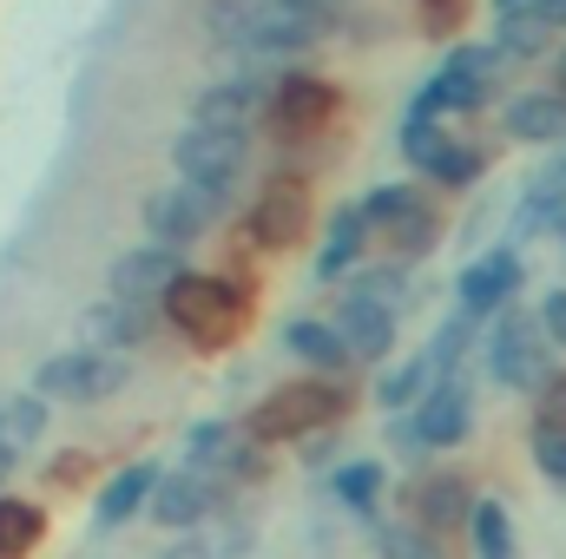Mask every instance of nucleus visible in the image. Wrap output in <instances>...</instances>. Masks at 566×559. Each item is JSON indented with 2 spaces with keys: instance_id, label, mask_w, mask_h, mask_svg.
Masks as SVG:
<instances>
[{
  "instance_id": "26",
  "label": "nucleus",
  "mask_w": 566,
  "mask_h": 559,
  "mask_svg": "<svg viewBox=\"0 0 566 559\" xmlns=\"http://www.w3.org/2000/svg\"><path fill=\"white\" fill-rule=\"evenodd\" d=\"M468 534H474V559H521L514 520H507V507H501V500H474Z\"/></svg>"
},
{
  "instance_id": "7",
  "label": "nucleus",
  "mask_w": 566,
  "mask_h": 559,
  "mask_svg": "<svg viewBox=\"0 0 566 559\" xmlns=\"http://www.w3.org/2000/svg\"><path fill=\"white\" fill-rule=\"evenodd\" d=\"M251 158V126H218V119H191L171 139V165L191 184H231Z\"/></svg>"
},
{
  "instance_id": "16",
  "label": "nucleus",
  "mask_w": 566,
  "mask_h": 559,
  "mask_svg": "<svg viewBox=\"0 0 566 559\" xmlns=\"http://www.w3.org/2000/svg\"><path fill=\"white\" fill-rule=\"evenodd\" d=\"M507 139L521 145H547V151H560L566 145V93H527V99H514L507 106Z\"/></svg>"
},
{
  "instance_id": "9",
  "label": "nucleus",
  "mask_w": 566,
  "mask_h": 559,
  "mask_svg": "<svg viewBox=\"0 0 566 559\" xmlns=\"http://www.w3.org/2000/svg\"><path fill=\"white\" fill-rule=\"evenodd\" d=\"M310 218H316L310 184H303V178H271V184L258 191V204H251L244 231H251V244H258V251H296V244L310 238Z\"/></svg>"
},
{
  "instance_id": "28",
  "label": "nucleus",
  "mask_w": 566,
  "mask_h": 559,
  "mask_svg": "<svg viewBox=\"0 0 566 559\" xmlns=\"http://www.w3.org/2000/svg\"><path fill=\"white\" fill-rule=\"evenodd\" d=\"M468 342H474V316H468V309H461V316H448V323L434 329V342H428V369H434V382L461 369V356H468Z\"/></svg>"
},
{
  "instance_id": "20",
  "label": "nucleus",
  "mask_w": 566,
  "mask_h": 559,
  "mask_svg": "<svg viewBox=\"0 0 566 559\" xmlns=\"http://www.w3.org/2000/svg\"><path fill=\"white\" fill-rule=\"evenodd\" d=\"M416 520H422L428 534H448V527L474 520V494H468V481H461V474H428L422 487H416Z\"/></svg>"
},
{
  "instance_id": "40",
  "label": "nucleus",
  "mask_w": 566,
  "mask_h": 559,
  "mask_svg": "<svg viewBox=\"0 0 566 559\" xmlns=\"http://www.w3.org/2000/svg\"><path fill=\"white\" fill-rule=\"evenodd\" d=\"M86 474V454H73V461H53V481H80Z\"/></svg>"
},
{
  "instance_id": "29",
  "label": "nucleus",
  "mask_w": 566,
  "mask_h": 559,
  "mask_svg": "<svg viewBox=\"0 0 566 559\" xmlns=\"http://www.w3.org/2000/svg\"><path fill=\"white\" fill-rule=\"evenodd\" d=\"M428 382H434V369H428V356L422 362H402V369H389L382 376V389H376V402L389 409V415H402V409H416L428 395Z\"/></svg>"
},
{
  "instance_id": "5",
  "label": "nucleus",
  "mask_w": 566,
  "mask_h": 559,
  "mask_svg": "<svg viewBox=\"0 0 566 559\" xmlns=\"http://www.w3.org/2000/svg\"><path fill=\"white\" fill-rule=\"evenodd\" d=\"M126 376H133V362L119 356V349H66V356H53L46 369H40V395L46 402H73V409H99V402H113L119 389H126Z\"/></svg>"
},
{
  "instance_id": "44",
  "label": "nucleus",
  "mask_w": 566,
  "mask_h": 559,
  "mask_svg": "<svg viewBox=\"0 0 566 559\" xmlns=\"http://www.w3.org/2000/svg\"><path fill=\"white\" fill-rule=\"evenodd\" d=\"M554 86H560V93H566V53H560V66H554Z\"/></svg>"
},
{
  "instance_id": "33",
  "label": "nucleus",
  "mask_w": 566,
  "mask_h": 559,
  "mask_svg": "<svg viewBox=\"0 0 566 559\" xmlns=\"http://www.w3.org/2000/svg\"><path fill=\"white\" fill-rule=\"evenodd\" d=\"M356 289H363L369 303H389V309H396V303H402V289H409V264H402V257H396V264H376V271H363V277H356Z\"/></svg>"
},
{
  "instance_id": "38",
  "label": "nucleus",
  "mask_w": 566,
  "mask_h": 559,
  "mask_svg": "<svg viewBox=\"0 0 566 559\" xmlns=\"http://www.w3.org/2000/svg\"><path fill=\"white\" fill-rule=\"evenodd\" d=\"M290 7H303V13H316V20H323V27H329V20H336V13H343V7H349V0H290Z\"/></svg>"
},
{
  "instance_id": "17",
  "label": "nucleus",
  "mask_w": 566,
  "mask_h": 559,
  "mask_svg": "<svg viewBox=\"0 0 566 559\" xmlns=\"http://www.w3.org/2000/svg\"><path fill=\"white\" fill-rule=\"evenodd\" d=\"M145 329H151V303H133V296H106L99 309H86V342L93 349H139Z\"/></svg>"
},
{
  "instance_id": "36",
  "label": "nucleus",
  "mask_w": 566,
  "mask_h": 559,
  "mask_svg": "<svg viewBox=\"0 0 566 559\" xmlns=\"http://www.w3.org/2000/svg\"><path fill=\"white\" fill-rule=\"evenodd\" d=\"M541 421H566V369L541 382Z\"/></svg>"
},
{
  "instance_id": "13",
  "label": "nucleus",
  "mask_w": 566,
  "mask_h": 559,
  "mask_svg": "<svg viewBox=\"0 0 566 559\" xmlns=\"http://www.w3.org/2000/svg\"><path fill=\"white\" fill-rule=\"evenodd\" d=\"M336 329H343V342H349L356 362H382L396 349V309L389 303H369L363 289H349L336 303Z\"/></svg>"
},
{
  "instance_id": "2",
  "label": "nucleus",
  "mask_w": 566,
  "mask_h": 559,
  "mask_svg": "<svg viewBox=\"0 0 566 559\" xmlns=\"http://www.w3.org/2000/svg\"><path fill=\"white\" fill-rule=\"evenodd\" d=\"M363 211H369L376 244L389 257H402V264H416V257H428L441 244V204L428 191H416V184H376L363 198Z\"/></svg>"
},
{
  "instance_id": "11",
  "label": "nucleus",
  "mask_w": 566,
  "mask_h": 559,
  "mask_svg": "<svg viewBox=\"0 0 566 559\" xmlns=\"http://www.w3.org/2000/svg\"><path fill=\"white\" fill-rule=\"evenodd\" d=\"M185 277L178 271V251L171 244H139V251H119L113 271H106V296H133V303H165V289Z\"/></svg>"
},
{
  "instance_id": "25",
  "label": "nucleus",
  "mask_w": 566,
  "mask_h": 559,
  "mask_svg": "<svg viewBox=\"0 0 566 559\" xmlns=\"http://www.w3.org/2000/svg\"><path fill=\"white\" fill-rule=\"evenodd\" d=\"M46 434V395H0V447L27 454Z\"/></svg>"
},
{
  "instance_id": "39",
  "label": "nucleus",
  "mask_w": 566,
  "mask_h": 559,
  "mask_svg": "<svg viewBox=\"0 0 566 559\" xmlns=\"http://www.w3.org/2000/svg\"><path fill=\"white\" fill-rule=\"evenodd\" d=\"M534 13H541V20H547L554 33H560V27H566V0H534Z\"/></svg>"
},
{
  "instance_id": "27",
  "label": "nucleus",
  "mask_w": 566,
  "mask_h": 559,
  "mask_svg": "<svg viewBox=\"0 0 566 559\" xmlns=\"http://www.w3.org/2000/svg\"><path fill=\"white\" fill-rule=\"evenodd\" d=\"M547 40H554V27L541 20V13H501V27H494V46L507 53V60H534V53H547Z\"/></svg>"
},
{
  "instance_id": "21",
  "label": "nucleus",
  "mask_w": 566,
  "mask_h": 559,
  "mask_svg": "<svg viewBox=\"0 0 566 559\" xmlns=\"http://www.w3.org/2000/svg\"><path fill=\"white\" fill-rule=\"evenodd\" d=\"M151 494H158V467H151V461H133L126 474H113V481H106V494H99V514H93V520L113 534V527H126L133 514H145V500H151Z\"/></svg>"
},
{
  "instance_id": "6",
  "label": "nucleus",
  "mask_w": 566,
  "mask_h": 559,
  "mask_svg": "<svg viewBox=\"0 0 566 559\" xmlns=\"http://www.w3.org/2000/svg\"><path fill=\"white\" fill-rule=\"evenodd\" d=\"M501 46H454L448 60H441V73L422 86V99H416V113H481L488 99H494V80H501Z\"/></svg>"
},
{
  "instance_id": "15",
  "label": "nucleus",
  "mask_w": 566,
  "mask_h": 559,
  "mask_svg": "<svg viewBox=\"0 0 566 559\" xmlns=\"http://www.w3.org/2000/svg\"><path fill=\"white\" fill-rule=\"evenodd\" d=\"M416 428H422L428 447H454V441H468V428H474V402H468V389H461L454 376L428 382V395L416 402Z\"/></svg>"
},
{
  "instance_id": "31",
  "label": "nucleus",
  "mask_w": 566,
  "mask_h": 559,
  "mask_svg": "<svg viewBox=\"0 0 566 559\" xmlns=\"http://www.w3.org/2000/svg\"><path fill=\"white\" fill-rule=\"evenodd\" d=\"M474 178H481V151H474L468 139H454L434 165H428V184H441V191H468Z\"/></svg>"
},
{
  "instance_id": "23",
  "label": "nucleus",
  "mask_w": 566,
  "mask_h": 559,
  "mask_svg": "<svg viewBox=\"0 0 566 559\" xmlns=\"http://www.w3.org/2000/svg\"><path fill=\"white\" fill-rule=\"evenodd\" d=\"M40 540H46V507L0 494V559H27Z\"/></svg>"
},
{
  "instance_id": "19",
  "label": "nucleus",
  "mask_w": 566,
  "mask_h": 559,
  "mask_svg": "<svg viewBox=\"0 0 566 559\" xmlns=\"http://www.w3.org/2000/svg\"><path fill=\"white\" fill-rule=\"evenodd\" d=\"M376 231H369V211L363 204H343L336 218H329V238H323V251H316V277L336 283L343 271H356V257H363V244H369Z\"/></svg>"
},
{
  "instance_id": "1",
  "label": "nucleus",
  "mask_w": 566,
  "mask_h": 559,
  "mask_svg": "<svg viewBox=\"0 0 566 559\" xmlns=\"http://www.w3.org/2000/svg\"><path fill=\"white\" fill-rule=\"evenodd\" d=\"M165 316L171 329L191 342V349H231L244 316H251V296L231 277H205V271H185V277L165 289Z\"/></svg>"
},
{
  "instance_id": "34",
  "label": "nucleus",
  "mask_w": 566,
  "mask_h": 559,
  "mask_svg": "<svg viewBox=\"0 0 566 559\" xmlns=\"http://www.w3.org/2000/svg\"><path fill=\"white\" fill-rule=\"evenodd\" d=\"M382 559H441V547L428 540V527L416 520V527H389L382 534Z\"/></svg>"
},
{
  "instance_id": "3",
  "label": "nucleus",
  "mask_w": 566,
  "mask_h": 559,
  "mask_svg": "<svg viewBox=\"0 0 566 559\" xmlns=\"http://www.w3.org/2000/svg\"><path fill=\"white\" fill-rule=\"evenodd\" d=\"M329 421H343V389L336 382H283L244 415V434L258 447H277V441H303Z\"/></svg>"
},
{
  "instance_id": "10",
  "label": "nucleus",
  "mask_w": 566,
  "mask_h": 559,
  "mask_svg": "<svg viewBox=\"0 0 566 559\" xmlns=\"http://www.w3.org/2000/svg\"><path fill=\"white\" fill-rule=\"evenodd\" d=\"M336 106H343V86L336 80H323V73H290L277 80V93H271V126H277V139H316L329 119H336Z\"/></svg>"
},
{
  "instance_id": "14",
  "label": "nucleus",
  "mask_w": 566,
  "mask_h": 559,
  "mask_svg": "<svg viewBox=\"0 0 566 559\" xmlns=\"http://www.w3.org/2000/svg\"><path fill=\"white\" fill-rule=\"evenodd\" d=\"M211 507H218V474H205V467H178L151 494V520L158 527H198Z\"/></svg>"
},
{
  "instance_id": "12",
  "label": "nucleus",
  "mask_w": 566,
  "mask_h": 559,
  "mask_svg": "<svg viewBox=\"0 0 566 559\" xmlns=\"http://www.w3.org/2000/svg\"><path fill=\"white\" fill-rule=\"evenodd\" d=\"M514 289H521V251H514V244L474 257V264L461 271V283H454V296H461L468 316H494V309H507Z\"/></svg>"
},
{
  "instance_id": "37",
  "label": "nucleus",
  "mask_w": 566,
  "mask_h": 559,
  "mask_svg": "<svg viewBox=\"0 0 566 559\" xmlns=\"http://www.w3.org/2000/svg\"><path fill=\"white\" fill-rule=\"evenodd\" d=\"M541 323H547V336L566 349V289H547V303H541Z\"/></svg>"
},
{
  "instance_id": "43",
  "label": "nucleus",
  "mask_w": 566,
  "mask_h": 559,
  "mask_svg": "<svg viewBox=\"0 0 566 559\" xmlns=\"http://www.w3.org/2000/svg\"><path fill=\"white\" fill-rule=\"evenodd\" d=\"M514 7H527V0H494V13H514Z\"/></svg>"
},
{
  "instance_id": "4",
  "label": "nucleus",
  "mask_w": 566,
  "mask_h": 559,
  "mask_svg": "<svg viewBox=\"0 0 566 559\" xmlns=\"http://www.w3.org/2000/svg\"><path fill=\"white\" fill-rule=\"evenodd\" d=\"M554 349H560V342L547 336V323H541V316H514V309H501L494 336L481 342L488 376L507 382V389H527V395H541V382L554 376Z\"/></svg>"
},
{
  "instance_id": "30",
  "label": "nucleus",
  "mask_w": 566,
  "mask_h": 559,
  "mask_svg": "<svg viewBox=\"0 0 566 559\" xmlns=\"http://www.w3.org/2000/svg\"><path fill=\"white\" fill-rule=\"evenodd\" d=\"M336 500L356 507V514H369V507L382 500V467H376V461H349V467H336Z\"/></svg>"
},
{
  "instance_id": "32",
  "label": "nucleus",
  "mask_w": 566,
  "mask_h": 559,
  "mask_svg": "<svg viewBox=\"0 0 566 559\" xmlns=\"http://www.w3.org/2000/svg\"><path fill=\"white\" fill-rule=\"evenodd\" d=\"M534 467L547 474V481H566V421H541L534 415Z\"/></svg>"
},
{
  "instance_id": "8",
  "label": "nucleus",
  "mask_w": 566,
  "mask_h": 559,
  "mask_svg": "<svg viewBox=\"0 0 566 559\" xmlns=\"http://www.w3.org/2000/svg\"><path fill=\"white\" fill-rule=\"evenodd\" d=\"M224 191L231 184H191V178H178V184H165V191H151V204H145V231L158 238V244H191L198 231H211L218 224V211H224Z\"/></svg>"
},
{
  "instance_id": "22",
  "label": "nucleus",
  "mask_w": 566,
  "mask_h": 559,
  "mask_svg": "<svg viewBox=\"0 0 566 559\" xmlns=\"http://www.w3.org/2000/svg\"><path fill=\"white\" fill-rule=\"evenodd\" d=\"M283 349L303 356L310 369H343V362H356L349 342H343V329H336V323H316V316H296V323L283 329Z\"/></svg>"
},
{
  "instance_id": "24",
  "label": "nucleus",
  "mask_w": 566,
  "mask_h": 559,
  "mask_svg": "<svg viewBox=\"0 0 566 559\" xmlns=\"http://www.w3.org/2000/svg\"><path fill=\"white\" fill-rule=\"evenodd\" d=\"M205 33L231 53H251L258 46V0H211L205 7Z\"/></svg>"
},
{
  "instance_id": "18",
  "label": "nucleus",
  "mask_w": 566,
  "mask_h": 559,
  "mask_svg": "<svg viewBox=\"0 0 566 559\" xmlns=\"http://www.w3.org/2000/svg\"><path fill=\"white\" fill-rule=\"evenodd\" d=\"M271 80L264 73H238V80H218L205 99H198V119H218V126H251L258 106H271Z\"/></svg>"
},
{
  "instance_id": "41",
  "label": "nucleus",
  "mask_w": 566,
  "mask_h": 559,
  "mask_svg": "<svg viewBox=\"0 0 566 559\" xmlns=\"http://www.w3.org/2000/svg\"><path fill=\"white\" fill-rule=\"evenodd\" d=\"M7 474H13V454H7V447H0V487H7Z\"/></svg>"
},
{
  "instance_id": "35",
  "label": "nucleus",
  "mask_w": 566,
  "mask_h": 559,
  "mask_svg": "<svg viewBox=\"0 0 566 559\" xmlns=\"http://www.w3.org/2000/svg\"><path fill=\"white\" fill-rule=\"evenodd\" d=\"M468 27V0H422V33H461Z\"/></svg>"
},
{
  "instance_id": "42",
  "label": "nucleus",
  "mask_w": 566,
  "mask_h": 559,
  "mask_svg": "<svg viewBox=\"0 0 566 559\" xmlns=\"http://www.w3.org/2000/svg\"><path fill=\"white\" fill-rule=\"evenodd\" d=\"M554 238H560V251H566V204H560V218H554Z\"/></svg>"
}]
</instances>
